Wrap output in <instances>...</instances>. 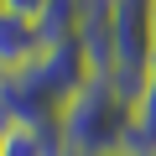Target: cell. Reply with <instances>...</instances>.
Wrapping results in <instances>:
<instances>
[{"instance_id": "1", "label": "cell", "mask_w": 156, "mask_h": 156, "mask_svg": "<svg viewBox=\"0 0 156 156\" xmlns=\"http://www.w3.org/2000/svg\"><path fill=\"white\" fill-rule=\"evenodd\" d=\"M135 130V99L115 78H94L57 120L62 156H125Z\"/></svg>"}, {"instance_id": "2", "label": "cell", "mask_w": 156, "mask_h": 156, "mask_svg": "<svg viewBox=\"0 0 156 156\" xmlns=\"http://www.w3.org/2000/svg\"><path fill=\"white\" fill-rule=\"evenodd\" d=\"M47 52V42H42V31H37V21H26V16H0V78H16V73H26L37 57Z\"/></svg>"}, {"instance_id": "3", "label": "cell", "mask_w": 156, "mask_h": 156, "mask_svg": "<svg viewBox=\"0 0 156 156\" xmlns=\"http://www.w3.org/2000/svg\"><path fill=\"white\" fill-rule=\"evenodd\" d=\"M125 156H156V62H151L146 83L135 94V130H130Z\"/></svg>"}, {"instance_id": "4", "label": "cell", "mask_w": 156, "mask_h": 156, "mask_svg": "<svg viewBox=\"0 0 156 156\" xmlns=\"http://www.w3.org/2000/svg\"><path fill=\"white\" fill-rule=\"evenodd\" d=\"M47 5H52V0H5V11H11V16H26V21H37Z\"/></svg>"}, {"instance_id": "5", "label": "cell", "mask_w": 156, "mask_h": 156, "mask_svg": "<svg viewBox=\"0 0 156 156\" xmlns=\"http://www.w3.org/2000/svg\"><path fill=\"white\" fill-rule=\"evenodd\" d=\"M0 16H5V0H0Z\"/></svg>"}, {"instance_id": "6", "label": "cell", "mask_w": 156, "mask_h": 156, "mask_svg": "<svg viewBox=\"0 0 156 156\" xmlns=\"http://www.w3.org/2000/svg\"><path fill=\"white\" fill-rule=\"evenodd\" d=\"M151 16H156V0H151Z\"/></svg>"}]
</instances>
